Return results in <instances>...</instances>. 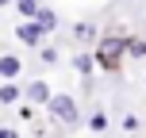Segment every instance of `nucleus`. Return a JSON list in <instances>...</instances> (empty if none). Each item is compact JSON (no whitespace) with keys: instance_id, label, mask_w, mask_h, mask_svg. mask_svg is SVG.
Masks as SVG:
<instances>
[{"instance_id":"obj_1","label":"nucleus","mask_w":146,"mask_h":138,"mask_svg":"<svg viewBox=\"0 0 146 138\" xmlns=\"http://www.w3.org/2000/svg\"><path fill=\"white\" fill-rule=\"evenodd\" d=\"M127 50V38H119V35H111V38H104L100 42V50H96V61H100L104 69H115L119 65V54Z\"/></svg>"},{"instance_id":"obj_2","label":"nucleus","mask_w":146,"mask_h":138,"mask_svg":"<svg viewBox=\"0 0 146 138\" xmlns=\"http://www.w3.org/2000/svg\"><path fill=\"white\" fill-rule=\"evenodd\" d=\"M50 115L58 119L62 127H73L77 123V104H73V96H54L50 100Z\"/></svg>"},{"instance_id":"obj_3","label":"nucleus","mask_w":146,"mask_h":138,"mask_svg":"<svg viewBox=\"0 0 146 138\" xmlns=\"http://www.w3.org/2000/svg\"><path fill=\"white\" fill-rule=\"evenodd\" d=\"M15 35H19L23 42H31V46H35V42H42V27H38L35 19H27V23H19V27H15Z\"/></svg>"},{"instance_id":"obj_4","label":"nucleus","mask_w":146,"mask_h":138,"mask_svg":"<svg viewBox=\"0 0 146 138\" xmlns=\"http://www.w3.org/2000/svg\"><path fill=\"white\" fill-rule=\"evenodd\" d=\"M27 100H31V104H50L54 92H50V85H46V81H35V85L27 88Z\"/></svg>"},{"instance_id":"obj_5","label":"nucleus","mask_w":146,"mask_h":138,"mask_svg":"<svg viewBox=\"0 0 146 138\" xmlns=\"http://www.w3.org/2000/svg\"><path fill=\"white\" fill-rule=\"evenodd\" d=\"M35 23H38V27H42V31H54V27H58V15H54L50 8H42V12L35 15Z\"/></svg>"},{"instance_id":"obj_6","label":"nucleus","mask_w":146,"mask_h":138,"mask_svg":"<svg viewBox=\"0 0 146 138\" xmlns=\"http://www.w3.org/2000/svg\"><path fill=\"white\" fill-rule=\"evenodd\" d=\"M0 73H4V77L12 81L15 73H19V58H12V54H4V58H0Z\"/></svg>"},{"instance_id":"obj_7","label":"nucleus","mask_w":146,"mask_h":138,"mask_svg":"<svg viewBox=\"0 0 146 138\" xmlns=\"http://www.w3.org/2000/svg\"><path fill=\"white\" fill-rule=\"evenodd\" d=\"M15 8H19V15H27V19H35L42 8H38V0H15Z\"/></svg>"},{"instance_id":"obj_8","label":"nucleus","mask_w":146,"mask_h":138,"mask_svg":"<svg viewBox=\"0 0 146 138\" xmlns=\"http://www.w3.org/2000/svg\"><path fill=\"white\" fill-rule=\"evenodd\" d=\"M92 54H77V58H73V65H77V73H92Z\"/></svg>"},{"instance_id":"obj_9","label":"nucleus","mask_w":146,"mask_h":138,"mask_svg":"<svg viewBox=\"0 0 146 138\" xmlns=\"http://www.w3.org/2000/svg\"><path fill=\"white\" fill-rule=\"evenodd\" d=\"M0 100H4V104H15V100H19V88H15V85H4V88H0Z\"/></svg>"},{"instance_id":"obj_10","label":"nucleus","mask_w":146,"mask_h":138,"mask_svg":"<svg viewBox=\"0 0 146 138\" xmlns=\"http://www.w3.org/2000/svg\"><path fill=\"white\" fill-rule=\"evenodd\" d=\"M127 50H131V58H146V42H142V38H131Z\"/></svg>"},{"instance_id":"obj_11","label":"nucleus","mask_w":146,"mask_h":138,"mask_svg":"<svg viewBox=\"0 0 146 138\" xmlns=\"http://www.w3.org/2000/svg\"><path fill=\"white\" fill-rule=\"evenodd\" d=\"M73 35H77L81 42H88V38H96V27H88V23H81V27L73 31Z\"/></svg>"},{"instance_id":"obj_12","label":"nucleus","mask_w":146,"mask_h":138,"mask_svg":"<svg viewBox=\"0 0 146 138\" xmlns=\"http://www.w3.org/2000/svg\"><path fill=\"white\" fill-rule=\"evenodd\" d=\"M0 138H19V134H15L12 127H4V131H0Z\"/></svg>"}]
</instances>
